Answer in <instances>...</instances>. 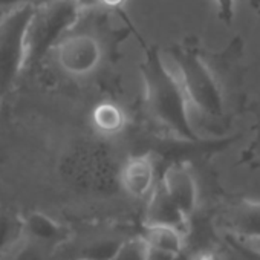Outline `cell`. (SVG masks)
Instances as JSON below:
<instances>
[{
  "instance_id": "6da1fadb",
  "label": "cell",
  "mask_w": 260,
  "mask_h": 260,
  "mask_svg": "<svg viewBox=\"0 0 260 260\" xmlns=\"http://www.w3.org/2000/svg\"><path fill=\"white\" fill-rule=\"evenodd\" d=\"M156 58L179 86L193 124L196 118L222 116L225 103L220 84L201 55L188 51H159Z\"/></svg>"
},
{
  "instance_id": "7a4b0ae2",
  "label": "cell",
  "mask_w": 260,
  "mask_h": 260,
  "mask_svg": "<svg viewBox=\"0 0 260 260\" xmlns=\"http://www.w3.org/2000/svg\"><path fill=\"white\" fill-rule=\"evenodd\" d=\"M146 101L155 121L175 138L187 143H202L204 137L198 132L185 98L173 77L161 66L156 55L143 71Z\"/></svg>"
},
{
  "instance_id": "3957f363",
  "label": "cell",
  "mask_w": 260,
  "mask_h": 260,
  "mask_svg": "<svg viewBox=\"0 0 260 260\" xmlns=\"http://www.w3.org/2000/svg\"><path fill=\"white\" fill-rule=\"evenodd\" d=\"M119 166L110 147L100 140H77L60 159L63 178L71 185L93 193H106L119 187Z\"/></svg>"
},
{
  "instance_id": "277c9868",
  "label": "cell",
  "mask_w": 260,
  "mask_h": 260,
  "mask_svg": "<svg viewBox=\"0 0 260 260\" xmlns=\"http://www.w3.org/2000/svg\"><path fill=\"white\" fill-rule=\"evenodd\" d=\"M83 13L75 0H49L34 7L26 29V69L40 63L78 23Z\"/></svg>"
},
{
  "instance_id": "5b68a950",
  "label": "cell",
  "mask_w": 260,
  "mask_h": 260,
  "mask_svg": "<svg viewBox=\"0 0 260 260\" xmlns=\"http://www.w3.org/2000/svg\"><path fill=\"white\" fill-rule=\"evenodd\" d=\"M32 4L20 5L0 16V98H4L26 69V29Z\"/></svg>"
},
{
  "instance_id": "8992f818",
  "label": "cell",
  "mask_w": 260,
  "mask_h": 260,
  "mask_svg": "<svg viewBox=\"0 0 260 260\" xmlns=\"http://www.w3.org/2000/svg\"><path fill=\"white\" fill-rule=\"evenodd\" d=\"M52 51L60 69L72 77H86L95 72L104 54L100 40L87 32H68Z\"/></svg>"
},
{
  "instance_id": "52a82bcc",
  "label": "cell",
  "mask_w": 260,
  "mask_h": 260,
  "mask_svg": "<svg viewBox=\"0 0 260 260\" xmlns=\"http://www.w3.org/2000/svg\"><path fill=\"white\" fill-rule=\"evenodd\" d=\"M156 182V164L150 153L132 155L119 166L118 185L130 198H147Z\"/></svg>"
},
{
  "instance_id": "ba28073f",
  "label": "cell",
  "mask_w": 260,
  "mask_h": 260,
  "mask_svg": "<svg viewBox=\"0 0 260 260\" xmlns=\"http://www.w3.org/2000/svg\"><path fill=\"white\" fill-rule=\"evenodd\" d=\"M159 182L182 213L190 217L198 204V185L188 166L184 162H172L164 170Z\"/></svg>"
},
{
  "instance_id": "9c48e42d",
  "label": "cell",
  "mask_w": 260,
  "mask_h": 260,
  "mask_svg": "<svg viewBox=\"0 0 260 260\" xmlns=\"http://www.w3.org/2000/svg\"><path fill=\"white\" fill-rule=\"evenodd\" d=\"M146 199V225H166L176 228L182 234L187 233L188 217L169 196L161 182H156Z\"/></svg>"
},
{
  "instance_id": "30bf717a",
  "label": "cell",
  "mask_w": 260,
  "mask_h": 260,
  "mask_svg": "<svg viewBox=\"0 0 260 260\" xmlns=\"http://www.w3.org/2000/svg\"><path fill=\"white\" fill-rule=\"evenodd\" d=\"M90 121L101 137H112L125 127V113L118 104L112 101H101L93 107Z\"/></svg>"
},
{
  "instance_id": "8fae6325",
  "label": "cell",
  "mask_w": 260,
  "mask_h": 260,
  "mask_svg": "<svg viewBox=\"0 0 260 260\" xmlns=\"http://www.w3.org/2000/svg\"><path fill=\"white\" fill-rule=\"evenodd\" d=\"M230 225L240 239H260V202L239 204L230 216Z\"/></svg>"
},
{
  "instance_id": "7c38bea8",
  "label": "cell",
  "mask_w": 260,
  "mask_h": 260,
  "mask_svg": "<svg viewBox=\"0 0 260 260\" xmlns=\"http://www.w3.org/2000/svg\"><path fill=\"white\" fill-rule=\"evenodd\" d=\"M25 231L32 239L43 242V243L57 242L64 234L63 226L55 219H52L51 216H48L42 211H34V213H29L26 216Z\"/></svg>"
},
{
  "instance_id": "4fadbf2b",
  "label": "cell",
  "mask_w": 260,
  "mask_h": 260,
  "mask_svg": "<svg viewBox=\"0 0 260 260\" xmlns=\"http://www.w3.org/2000/svg\"><path fill=\"white\" fill-rule=\"evenodd\" d=\"M143 239L149 246L159 248L173 254L182 252L184 234L176 228L166 225H146V233Z\"/></svg>"
},
{
  "instance_id": "5bb4252c",
  "label": "cell",
  "mask_w": 260,
  "mask_h": 260,
  "mask_svg": "<svg viewBox=\"0 0 260 260\" xmlns=\"http://www.w3.org/2000/svg\"><path fill=\"white\" fill-rule=\"evenodd\" d=\"M122 240L118 239H100L83 246L75 258L83 260H112L115 252L118 251Z\"/></svg>"
},
{
  "instance_id": "9a60e30c",
  "label": "cell",
  "mask_w": 260,
  "mask_h": 260,
  "mask_svg": "<svg viewBox=\"0 0 260 260\" xmlns=\"http://www.w3.org/2000/svg\"><path fill=\"white\" fill-rule=\"evenodd\" d=\"M112 260H146V242L143 237L122 240Z\"/></svg>"
},
{
  "instance_id": "2e32d148",
  "label": "cell",
  "mask_w": 260,
  "mask_h": 260,
  "mask_svg": "<svg viewBox=\"0 0 260 260\" xmlns=\"http://www.w3.org/2000/svg\"><path fill=\"white\" fill-rule=\"evenodd\" d=\"M228 243L230 246L243 258V260H260V249L257 248H252L251 245L242 242L239 239V236H228Z\"/></svg>"
},
{
  "instance_id": "e0dca14e",
  "label": "cell",
  "mask_w": 260,
  "mask_h": 260,
  "mask_svg": "<svg viewBox=\"0 0 260 260\" xmlns=\"http://www.w3.org/2000/svg\"><path fill=\"white\" fill-rule=\"evenodd\" d=\"M219 17L225 23H231L236 14V0H213Z\"/></svg>"
},
{
  "instance_id": "ac0fdd59",
  "label": "cell",
  "mask_w": 260,
  "mask_h": 260,
  "mask_svg": "<svg viewBox=\"0 0 260 260\" xmlns=\"http://www.w3.org/2000/svg\"><path fill=\"white\" fill-rule=\"evenodd\" d=\"M11 234H13V225L10 217L0 214V254L4 252L5 246L8 245Z\"/></svg>"
},
{
  "instance_id": "d6986e66",
  "label": "cell",
  "mask_w": 260,
  "mask_h": 260,
  "mask_svg": "<svg viewBox=\"0 0 260 260\" xmlns=\"http://www.w3.org/2000/svg\"><path fill=\"white\" fill-rule=\"evenodd\" d=\"M175 255L178 254H173L159 248H153L146 243V260H173Z\"/></svg>"
},
{
  "instance_id": "ffe728a7",
  "label": "cell",
  "mask_w": 260,
  "mask_h": 260,
  "mask_svg": "<svg viewBox=\"0 0 260 260\" xmlns=\"http://www.w3.org/2000/svg\"><path fill=\"white\" fill-rule=\"evenodd\" d=\"M25 4H28V0H0V13H7Z\"/></svg>"
},
{
  "instance_id": "44dd1931",
  "label": "cell",
  "mask_w": 260,
  "mask_h": 260,
  "mask_svg": "<svg viewBox=\"0 0 260 260\" xmlns=\"http://www.w3.org/2000/svg\"><path fill=\"white\" fill-rule=\"evenodd\" d=\"M98 5H104L107 8H118L125 4V0H96Z\"/></svg>"
},
{
  "instance_id": "7402d4cb",
  "label": "cell",
  "mask_w": 260,
  "mask_h": 260,
  "mask_svg": "<svg viewBox=\"0 0 260 260\" xmlns=\"http://www.w3.org/2000/svg\"><path fill=\"white\" fill-rule=\"evenodd\" d=\"M173 260H187V258H185V257L182 255V252H181V254L175 255V257H173Z\"/></svg>"
},
{
  "instance_id": "603a6c76",
  "label": "cell",
  "mask_w": 260,
  "mask_h": 260,
  "mask_svg": "<svg viewBox=\"0 0 260 260\" xmlns=\"http://www.w3.org/2000/svg\"><path fill=\"white\" fill-rule=\"evenodd\" d=\"M74 260H83V258H74Z\"/></svg>"
},
{
  "instance_id": "cb8c5ba5",
  "label": "cell",
  "mask_w": 260,
  "mask_h": 260,
  "mask_svg": "<svg viewBox=\"0 0 260 260\" xmlns=\"http://www.w3.org/2000/svg\"><path fill=\"white\" fill-rule=\"evenodd\" d=\"M2 14H4V13H0V16H2Z\"/></svg>"
},
{
  "instance_id": "d4e9b609",
  "label": "cell",
  "mask_w": 260,
  "mask_h": 260,
  "mask_svg": "<svg viewBox=\"0 0 260 260\" xmlns=\"http://www.w3.org/2000/svg\"><path fill=\"white\" fill-rule=\"evenodd\" d=\"M75 2H77V0H75Z\"/></svg>"
}]
</instances>
